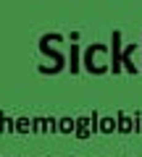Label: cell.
I'll use <instances>...</instances> for the list:
<instances>
[{
    "mask_svg": "<svg viewBox=\"0 0 142 157\" xmlns=\"http://www.w3.org/2000/svg\"><path fill=\"white\" fill-rule=\"evenodd\" d=\"M82 68L92 76H103L111 71V45L92 42L82 50Z\"/></svg>",
    "mask_w": 142,
    "mask_h": 157,
    "instance_id": "obj_1",
    "label": "cell"
},
{
    "mask_svg": "<svg viewBox=\"0 0 142 157\" xmlns=\"http://www.w3.org/2000/svg\"><path fill=\"white\" fill-rule=\"evenodd\" d=\"M58 42H63L61 34H42V37H40V52L53 60V73L63 71V68L68 66V63H66V55L58 50Z\"/></svg>",
    "mask_w": 142,
    "mask_h": 157,
    "instance_id": "obj_2",
    "label": "cell"
},
{
    "mask_svg": "<svg viewBox=\"0 0 142 157\" xmlns=\"http://www.w3.org/2000/svg\"><path fill=\"white\" fill-rule=\"evenodd\" d=\"M124 39H121V32L119 29H113V34H111V71L113 73H121L124 68H121V58H124Z\"/></svg>",
    "mask_w": 142,
    "mask_h": 157,
    "instance_id": "obj_3",
    "label": "cell"
},
{
    "mask_svg": "<svg viewBox=\"0 0 142 157\" xmlns=\"http://www.w3.org/2000/svg\"><path fill=\"white\" fill-rule=\"evenodd\" d=\"M137 47H140V42H129V45L124 47V58H121V68L129 73H140L142 68L137 66Z\"/></svg>",
    "mask_w": 142,
    "mask_h": 157,
    "instance_id": "obj_4",
    "label": "cell"
},
{
    "mask_svg": "<svg viewBox=\"0 0 142 157\" xmlns=\"http://www.w3.org/2000/svg\"><path fill=\"white\" fill-rule=\"evenodd\" d=\"M74 121H76V131H74V136H76V139H82V141H84V139H90L92 134H97V131H95V126H92V121H90L87 115H79V118H74Z\"/></svg>",
    "mask_w": 142,
    "mask_h": 157,
    "instance_id": "obj_5",
    "label": "cell"
},
{
    "mask_svg": "<svg viewBox=\"0 0 142 157\" xmlns=\"http://www.w3.org/2000/svg\"><path fill=\"white\" fill-rule=\"evenodd\" d=\"M116 131H119V134H132V131H134V118H132L129 113L119 110V115H116Z\"/></svg>",
    "mask_w": 142,
    "mask_h": 157,
    "instance_id": "obj_6",
    "label": "cell"
},
{
    "mask_svg": "<svg viewBox=\"0 0 142 157\" xmlns=\"http://www.w3.org/2000/svg\"><path fill=\"white\" fill-rule=\"evenodd\" d=\"M68 68H71V73L82 71V47L79 45H71V50H68Z\"/></svg>",
    "mask_w": 142,
    "mask_h": 157,
    "instance_id": "obj_7",
    "label": "cell"
},
{
    "mask_svg": "<svg viewBox=\"0 0 142 157\" xmlns=\"http://www.w3.org/2000/svg\"><path fill=\"white\" fill-rule=\"evenodd\" d=\"M97 131H100V134H113V131H116L113 115H100V118H97Z\"/></svg>",
    "mask_w": 142,
    "mask_h": 157,
    "instance_id": "obj_8",
    "label": "cell"
},
{
    "mask_svg": "<svg viewBox=\"0 0 142 157\" xmlns=\"http://www.w3.org/2000/svg\"><path fill=\"white\" fill-rule=\"evenodd\" d=\"M0 131H3V134H16V121L8 118L3 110H0Z\"/></svg>",
    "mask_w": 142,
    "mask_h": 157,
    "instance_id": "obj_9",
    "label": "cell"
},
{
    "mask_svg": "<svg viewBox=\"0 0 142 157\" xmlns=\"http://www.w3.org/2000/svg\"><path fill=\"white\" fill-rule=\"evenodd\" d=\"M76 131V121L71 118H58V134H74Z\"/></svg>",
    "mask_w": 142,
    "mask_h": 157,
    "instance_id": "obj_10",
    "label": "cell"
},
{
    "mask_svg": "<svg viewBox=\"0 0 142 157\" xmlns=\"http://www.w3.org/2000/svg\"><path fill=\"white\" fill-rule=\"evenodd\" d=\"M32 134H47V118H32Z\"/></svg>",
    "mask_w": 142,
    "mask_h": 157,
    "instance_id": "obj_11",
    "label": "cell"
},
{
    "mask_svg": "<svg viewBox=\"0 0 142 157\" xmlns=\"http://www.w3.org/2000/svg\"><path fill=\"white\" fill-rule=\"evenodd\" d=\"M16 134H32V121L29 118H16Z\"/></svg>",
    "mask_w": 142,
    "mask_h": 157,
    "instance_id": "obj_12",
    "label": "cell"
},
{
    "mask_svg": "<svg viewBox=\"0 0 142 157\" xmlns=\"http://www.w3.org/2000/svg\"><path fill=\"white\" fill-rule=\"evenodd\" d=\"M47 134H58V118H47Z\"/></svg>",
    "mask_w": 142,
    "mask_h": 157,
    "instance_id": "obj_13",
    "label": "cell"
},
{
    "mask_svg": "<svg viewBox=\"0 0 142 157\" xmlns=\"http://www.w3.org/2000/svg\"><path fill=\"white\" fill-rule=\"evenodd\" d=\"M137 134H142V126H140V128H137Z\"/></svg>",
    "mask_w": 142,
    "mask_h": 157,
    "instance_id": "obj_14",
    "label": "cell"
},
{
    "mask_svg": "<svg viewBox=\"0 0 142 157\" xmlns=\"http://www.w3.org/2000/svg\"><path fill=\"white\" fill-rule=\"evenodd\" d=\"M140 47H142V42H140Z\"/></svg>",
    "mask_w": 142,
    "mask_h": 157,
    "instance_id": "obj_15",
    "label": "cell"
}]
</instances>
